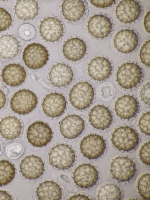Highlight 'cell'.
I'll return each mask as SVG.
<instances>
[{
  "mask_svg": "<svg viewBox=\"0 0 150 200\" xmlns=\"http://www.w3.org/2000/svg\"><path fill=\"white\" fill-rule=\"evenodd\" d=\"M66 102L64 97L62 94L51 93L44 98L42 103L43 111L47 116L52 118L58 117L64 111Z\"/></svg>",
  "mask_w": 150,
  "mask_h": 200,
  "instance_id": "obj_12",
  "label": "cell"
},
{
  "mask_svg": "<svg viewBox=\"0 0 150 200\" xmlns=\"http://www.w3.org/2000/svg\"><path fill=\"white\" fill-rule=\"evenodd\" d=\"M22 130L20 121L16 117L8 116L3 118L0 122V133L4 138L13 140L18 138Z\"/></svg>",
  "mask_w": 150,
  "mask_h": 200,
  "instance_id": "obj_24",
  "label": "cell"
},
{
  "mask_svg": "<svg viewBox=\"0 0 150 200\" xmlns=\"http://www.w3.org/2000/svg\"><path fill=\"white\" fill-rule=\"evenodd\" d=\"M52 134L50 127L42 121H36L31 124L27 133L28 142L37 147L47 145L51 141Z\"/></svg>",
  "mask_w": 150,
  "mask_h": 200,
  "instance_id": "obj_7",
  "label": "cell"
},
{
  "mask_svg": "<svg viewBox=\"0 0 150 200\" xmlns=\"http://www.w3.org/2000/svg\"><path fill=\"white\" fill-rule=\"evenodd\" d=\"M106 146L105 140L101 136L91 134L82 140L80 148L84 157L89 159H96L103 154Z\"/></svg>",
  "mask_w": 150,
  "mask_h": 200,
  "instance_id": "obj_9",
  "label": "cell"
},
{
  "mask_svg": "<svg viewBox=\"0 0 150 200\" xmlns=\"http://www.w3.org/2000/svg\"><path fill=\"white\" fill-rule=\"evenodd\" d=\"M86 51L84 42L78 38H73L68 40L64 45L63 51L64 55L68 59L76 61L81 59Z\"/></svg>",
  "mask_w": 150,
  "mask_h": 200,
  "instance_id": "obj_23",
  "label": "cell"
},
{
  "mask_svg": "<svg viewBox=\"0 0 150 200\" xmlns=\"http://www.w3.org/2000/svg\"><path fill=\"white\" fill-rule=\"evenodd\" d=\"M87 196L83 195L78 194L71 197L69 200H90Z\"/></svg>",
  "mask_w": 150,
  "mask_h": 200,
  "instance_id": "obj_42",
  "label": "cell"
},
{
  "mask_svg": "<svg viewBox=\"0 0 150 200\" xmlns=\"http://www.w3.org/2000/svg\"><path fill=\"white\" fill-rule=\"evenodd\" d=\"M139 108L138 102L133 96L124 95L119 98L115 105V110L121 119H129L134 117Z\"/></svg>",
  "mask_w": 150,
  "mask_h": 200,
  "instance_id": "obj_20",
  "label": "cell"
},
{
  "mask_svg": "<svg viewBox=\"0 0 150 200\" xmlns=\"http://www.w3.org/2000/svg\"><path fill=\"white\" fill-rule=\"evenodd\" d=\"M1 76L6 84L14 87L20 85L24 82L26 74L24 67L19 64H11L4 68Z\"/></svg>",
  "mask_w": 150,
  "mask_h": 200,
  "instance_id": "obj_22",
  "label": "cell"
},
{
  "mask_svg": "<svg viewBox=\"0 0 150 200\" xmlns=\"http://www.w3.org/2000/svg\"><path fill=\"white\" fill-rule=\"evenodd\" d=\"M111 141L118 150L129 151L134 149L139 142L138 134L133 128L127 126L116 129L112 135Z\"/></svg>",
  "mask_w": 150,
  "mask_h": 200,
  "instance_id": "obj_1",
  "label": "cell"
},
{
  "mask_svg": "<svg viewBox=\"0 0 150 200\" xmlns=\"http://www.w3.org/2000/svg\"><path fill=\"white\" fill-rule=\"evenodd\" d=\"M89 120L95 128L103 130L108 128L112 120L110 110L105 106L98 105L93 107L89 114Z\"/></svg>",
  "mask_w": 150,
  "mask_h": 200,
  "instance_id": "obj_19",
  "label": "cell"
},
{
  "mask_svg": "<svg viewBox=\"0 0 150 200\" xmlns=\"http://www.w3.org/2000/svg\"><path fill=\"white\" fill-rule=\"evenodd\" d=\"M73 74L71 68L62 63H57L51 68L49 74L50 80L54 86L61 87L68 85L71 81Z\"/></svg>",
  "mask_w": 150,
  "mask_h": 200,
  "instance_id": "obj_21",
  "label": "cell"
},
{
  "mask_svg": "<svg viewBox=\"0 0 150 200\" xmlns=\"http://www.w3.org/2000/svg\"><path fill=\"white\" fill-rule=\"evenodd\" d=\"M38 6L37 2L33 0H20L17 1L15 6V13L22 20L30 19L38 14Z\"/></svg>",
  "mask_w": 150,
  "mask_h": 200,
  "instance_id": "obj_28",
  "label": "cell"
},
{
  "mask_svg": "<svg viewBox=\"0 0 150 200\" xmlns=\"http://www.w3.org/2000/svg\"><path fill=\"white\" fill-rule=\"evenodd\" d=\"M112 70L110 62L107 59L98 57L93 59L90 62L88 72L93 79L101 81L109 77Z\"/></svg>",
  "mask_w": 150,
  "mask_h": 200,
  "instance_id": "obj_18",
  "label": "cell"
},
{
  "mask_svg": "<svg viewBox=\"0 0 150 200\" xmlns=\"http://www.w3.org/2000/svg\"><path fill=\"white\" fill-rule=\"evenodd\" d=\"M12 21L10 14L3 8L0 7V32L8 28Z\"/></svg>",
  "mask_w": 150,
  "mask_h": 200,
  "instance_id": "obj_32",
  "label": "cell"
},
{
  "mask_svg": "<svg viewBox=\"0 0 150 200\" xmlns=\"http://www.w3.org/2000/svg\"><path fill=\"white\" fill-rule=\"evenodd\" d=\"M36 193L40 200H59L62 197L61 188L57 184L52 181L40 184L37 188Z\"/></svg>",
  "mask_w": 150,
  "mask_h": 200,
  "instance_id": "obj_26",
  "label": "cell"
},
{
  "mask_svg": "<svg viewBox=\"0 0 150 200\" xmlns=\"http://www.w3.org/2000/svg\"><path fill=\"white\" fill-rule=\"evenodd\" d=\"M73 179L75 184L80 187H91L97 182L98 172L95 167L90 164L81 165L75 169Z\"/></svg>",
  "mask_w": 150,
  "mask_h": 200,
  "instance_id": "obj_10",
  "label": "cell"
},
{
  "mask_svg": "<svg viewBox=\"0 0 150 200\" xmlns=\"http://www.w3.org/2000/svg\"><path fill=\"white\" fill-rule=\"evenodd\" d=\"M142 100L145 104L150 105V83H147L143 87L140 92Z\"/></svg>",
  "mask_w": 150,
  "mask_h": 200,
  "instance_id": "obj_37",
  "label": "cell"
},
{
  "mask_svg": "<svg viewBox=\"0 0 150 200\" xmlns=\"http://www.w3.org/2000/svg\"><path fill=\"white\" fill-rule=\"evenodd\" d=\"M20 169L22 175L25 178L35 179L43 174L44 165L40 157L31 155L26 157L22 161Z\"/></svg>",
  "mask_w": 150,
  "mask_h": 200,
  "instance_id": "obj_15",
  "label": "cell"
},
{
  "mask_svg": "<svg viewBox=\"0 0 150 200\" xmlns=\"http://www.w3.org/2000/svg\"><path fill=\"white\" fill-rule=\"evenodd\" d=\"M15 169L14 165L8 161H0V186L6 185L14 178Z\"/></svg>",
  "mask_w": 150,
  "mask_h": 200,
  "instance_id": "obj_30",
  "label": "cell"
},
{
  "mask_svg": "<svg viewBox=\"0 0 150 200\" xmlns=\"http://www.w3.org/2000/svg\"><path fill=\"white\" fill-rule=\"evenodd\" d=\"M112 24L109 18L102 15H96L89 20L88 28L89 33L94 37L103 39L108 36L112 29Z\"/></svg>",
  "mask_w": 150,
  "mask_h": 200,
  "instance_id": "obj_14",
  "label": "cell"
},
{
  "mask_svg": "<svg viewBox=\"0 0 150 200\" xmlns=\"http://www.w3.org/2000/svg\"><path fill=\"white\" fill-rule=\"evenodd\" d=\"M62 11L64 16L68 21L79 20L85 11V6L80 0H66L63 3Z\"/></svg>",
  "mask_w": 150,
  "mask_h": 200,
  "instance_id": "obj_25",
  "label": "cell"
},
{
  "mask_svg": "<svg viewBox=\"0 0 150 200\" xmlns=\"http://www.w3.org/2000/svg\"><path fill=\"white\" fill-rule=\"evenodd\" d=\"M19 50L17 40L10 35H4L0 38V56L9 59L15 57Z\"/></svg>",
  "mask_w": 150,
  "mask_h": 200,
  "instance_id": "obj_27",
  "label": "cell"
},
{
  "mask_svg": "<svg viewBox=\"0 0 150 200\" xmlns=\"http://www.w3.org/2000/svg\"><path fill=\"white\" fill-rule=\"evenodd\" d=\"M38 103L37 96L34 93L28 89H23L13 95L11 100L10 106L16 113L25 115L34 110Z\"/></svg>",
  "mask_w": 150,
  "mask_h": 200,
  "instance_id": "obj_3",
  "label": "cell"
},
{
  "mask_svg": "<svg viewBox=\"0 0 150 200\" xmlns=\"http://www.w3.org/2000/svg\"><path fill=\"white\" fill-rule=\"evenodd\" d=\"M141 12V7L134 0H123L117 6L115 13L117 18L125 23H132L137 20Z\"/></svg>",
  "mask_w": 150,
  "mask_h": 200,
  "instance_id": "obj_13",
  "label": "cell"
},
{
  "mask_svg": "<svg viewBox=\"0 0 150 200\" xmlns=\"http://www.w3.org/2000/svg\"><path fill=\"white\" fill-rule=\"evenodd\" d=\"M150 40L146 41L143 45L140 52V59L145 65L150 67Z\"/></svg>",
  "mask_w": 150,
  "mask_h": 200,
  "instance_id": "obj_34",
  "label": "cell"
},
{
  "mask_svg": "<svg viewBox=\"0 0 150 200\" xmlns=\"http://www.w3.org/2000/svg\"><path fill=\"white\" fill-rule=\"evenodd\" d=\"M6 103V97L4 93L0 89V109L4 106Z\"/></svg>",
  "mask_w": 150,
  "mask_h": 200,
  "instance_id": "obj_41",
  "label": "cell"
},
{
  "mask_svg": "<svg viewBox=\"0 0 150 200\" xmlns=\"http://www.w3.org/2000/svg\"><path fill=\"white\" fill-rule=\"evenodd\" d=\"M150 11L146 14L144 20V24L145 28L146 30L150 33Z\"/></svg>",
  "mask_w": 150,
  "mask_h": 200,
  "instance_id": "obj_39",
  "label": "cell"
},
{
  "mask_svg": "<svg viewBox=\"0 0 150 200\" xmlns=\"http://www.w3.org/2000/svg\"><path fill=\"white\" fill-rule=\"evenodd\" d=\"M94 95V89L91 84L87 82H80L75 85L71 90L69 99L75 108L84 110L91 104Z\"/></svg>",
  "mask_w": 150,
  "mask_h": 200,
  "instance_id": "obj_2",
  "label": "cell"
},
{
  "mask_svg": "<svg viewBox=\"0 0 150 200\" xmlns=\"http://www.w3.org/2000/svg\"><path fill=\"white\" fill-rule=\"evenodd\" d=\"M84 127L83 119L78 115L74 114L66 116L62 120L59 125L61 134L68 139L78 136L82 132Z\"/></svg>",
  "mask_w": 150,
  "mask_h": 200,
  "instance_id": "obj_11",
  "label": "cell"
},
{
  "mask_svg": "<svg viewBox=\"0 0 150 200\" xmlns=\"http://www.w3.org/2000/svg\"><path fill=\"white\" fill-rule=\"evenodd\" d=\"M150 112L144 113L139 119V125L141 132L146 135H150Z\"/></svg>",
  "mask_w": 150,
  "mask_h": 200,
  "instance_id": "obj_33",
  "label": "cell"
},
{
  "mask_svg": "<svg viewBox=\"0 0 150 200\" xmlns=\"http://www.w3.org/2000/svg\"><path fill=\"white\" fill-rule=\"evenodd\" d=\"M150 174L143 175L139 179L137 188L141 196L144 199L150 200Z\"/></svg>",
  "mask_w": 150,
  "mask_h": 200,
  "instance_id": "obj_31",
  "label": "cell"
},
{
  "mask_svg": "<svg viewBox=\"0 0 150 200\" xmlns=\"http://www.w3.org/2000/svg\"><path fill=\"white\" fill-rule=\"evenodd\" d=\"M136 171L134 162L127 157H117L111 163V174L114 178L119 181H129L133 177Z\"/></svg>",
  "mask_w": 150,
  "mask_h": 200,
  "instance_id": "obj_8",
  "label": "cell"
},
{
  "mask_svg": "<svg viewBox=\"0 0 150 200\" xmlns=\"http://www.w3.org/2000/svg\"><path fill=\"white\" fill-rule=\"evenodd\" d=\"M142 161L147 165H150V141L145 143L141 147L139 153Z\"/></svg>",
  "mask_w": 150,
  "mask_h": 200,
  "instance_id": "obj_36",
  "label": "cell"
},
{
  "mask_svg": "<svg viewBox=\"0 0 150 200\" xmlns=\"http://www.w3.org/2000/svg\"><path fill=\"white\" fill-rule=\"evenodd\" d=\"M23 147L20 143H15L9 145L6 150L7 155L11 158H16L22 154Z\"/></svg>",
  "mask_w": 150,
  "mask_h": 200,
  "instance_id": "obj_35",
  "label": "cell"
},
{
  "mask_svg": "<svg viewBox=\"0 0 150 200\" xmlns=\"http://www.w3.org/2000/svg\"><path fill=\"white\" fill-rule=\"evenodd\" d=\"M121 193L116 185L109 184H105L98 191V198L100 200H120Z\"/></svg>",
  "mask_w": 150,
  "mask_h": 200,
  "instance_id": "obj_29",
  "label": "cell"
},
{
  "mask_svg": "<svg viewBox=\"0 0 150 200\" xmlns=\"http://www.w3.org/2000/svg\"><path fill=\"white\" fill-rule=\"evenodd\" d=\"M74 150L69 145L60 144L51 149L49 153L50 162L53 166L62 170L69 168L75 160Z\"/></svg>",
  "mask_w": 150,
  "mask_h": 200,
  "instance_id": "obj_6",
  "label": "cell"
},
{
  "mask_svg": "<svg viewBox=\"0 0 150 200\" xmlns=\"http://www.w3.org/2000/svg\"><path fill=\"white\" fill-rule=\"evenodd\" d=\"M48 57V52L45 47L40 44L33 43L28 45L25 48L23 58L27 67L36 70L45 66Z\"/></svg>",
  "mask_w": 150,
  "mask_h": 200,
  "instance_id": "obj_5",
  "label": "cell"
},
{
  "mask_svg": "<svg viewBox=\"0 0 150 200\" xmlns=\"http://www.w3.org/2000/svg\"><path fill=\"white\" fill-rule=\"evenodd\" d=\"M11 196L6 191L0 190V200H11Z\"/></svg>",
  "mask_w": 150,
  "mask_h": 200,
  "instance_id": "obj_40",
  "label": "cell"
},
{
  "mask_svg": "<svg viewBox=\"0 0 150 200\" xmlns=\"http://www.w3.org/2000/svg\"><path fill=\"white\" fill-rule=\"evenodd\" d=\"M138 42V36L135 33L128 29L118 32L114 40L115 48L119 51L124 53L133 51L137 46Z\"/></svg>",
  "mask_w": 150,
  "mask_h": 200,
  "instance_id": "obj_16",
  "label": "cell"
},
{
  "mask_svg": "<svg viewBox=\"0 0 150 200\" xmlns=\"http://www.w3.org/2000/svg\"><path fill=\"white\" fill-rule=\"evenodd\" d=\"M40 32L47 41L54 42L59 40L62 35L63 28L60 21L54 18L44 19L40 26Z\"/></svg>",
  "mask_w": 150,
  "mask_h": 200,
  "instance_id": "obj_17",
  "label": "cell"
},
{
  "mask_svg": "<svg viewBox=\"0 0 150 200\" xmlns=\"http://www.w3.org/2000/svg\"><path fill=\"white\" fill-rule=\"evenodd\" d=\"M143 77L142 69L137 64L127 62L123 64L118 69L116 79L122 87L129 89L136 86Z\"/></svg>",
  "mask_w": 150,
  "mask_h": 200,
  "instance_id": "obj_4",
  "label": "cell"
},
{
  "mask_svg": "<svg viewBox=\"0 0 150 200\" xmlns=\"http://www.w3.org/2000/svg\"><path fill=\"white\" fill-rule=\"evenodd\" d=\"M91 3L96 7L104 8L109 7L114 4L115 0H90Z\"/></svg>",
  "mask_w": 150,
  "mask_h": 200,
  "instance_id": "obj_38",
  "label": "cell"
}]
</instances>
